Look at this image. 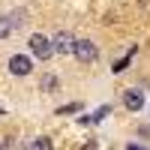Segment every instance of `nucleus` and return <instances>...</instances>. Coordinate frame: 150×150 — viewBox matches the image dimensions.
Segmentation results:
<instances>
[{
  "label": "nucleus",
  "instance_id": "4",
  "mask_svg": "<svg viewBox=\"0 0 150 150\" xmlns=\"http://www.w3.org/2000/svg\"><path fill=\"white\" fill-rule=\"evenodd\" d=\"M123 105H126L129 111H141L144 108V93L138 90V87H129V90L123 93Z\"/></svg>",
  "mask_w": 150,
  "mask_h": 150
},
{
  "label": "nucleus",
  "instance_id": "10",
  "mask_svg": "<svg viewBox=\"0 0 150 150\" xmlns=\"http://www.w3.org/2000/svg\"><path fill=\"white\" fill-rule=\"evenodd\" d=\"M126 66H129V57H123V60H117V63L111 66V69H114V72H123V69H126Z\"/></svg>",
  "mask_w": 150,
  "mask_h": 150
},
{
  "label": "nucleus",
  "instance_id": "11",
  "mask_svg": "<svg viewBox=\"0 0 150 150\" xmlns=\"http://www.w3.org/2000/svg\"><path fill=\"white\" fill-rule=\"evenodd\" d=\"M126 150H144V147H138V144H129V147H126Z\"/></svg>",
  "mask_w": 150,
  "mask_h": 150
},
{
  "label": "nucleus",
  "instance_id": "12",
  "mask_svg": "<svg viewBox=\"0 0 150 150\" xmlns=\"http://www.w3.org/2000/svg\"><path fill=\"white\" fill-rule=\"evenodd\" d=\"M0 150H3V144H0Z\"/></svg>",
  "mask_w": 150,
  "mask_h": 150
},
{
  "label": "nucleus",
  "instance_id": "1",
  "mask_svg": "<svg viewBox=\"0 0 150 150\" xmlns=\"http://www.w3.org/2000/svg\"><path fill=\"white\" fill-rule=\"evenodd\" d=\"M27 45H30L33 57H39V60H48V57L54 54V48H51V39H48V36H42V33H33L30 39H27Z\"/></svg>",
  "mask_w": 150,
  "mask_h": 150
},
{
  "label": "nucleus",
  "instance_id": "2",
  "mask_svg": "<svg viewBox=\"0 0 150 150\" xmlns=\"http://www.w3.org/2000/svg\"><path fill=\"white\" fill-rule=\"evenodd\" d=\"M72 54L78 57L81 63H93L99 51H96V45H93L90 39H75V42H72Z\"/></svg>",
  "mask_w": 150,
  "mask_h": 150
},
{
  "label": "nucleus",
  "instance_id": "5",
  "mask_svg": "<svg viewBox=\"0 0 150 150\" xmlns=\"http://www.w3.org/2000/svg\"><path fill=\"white\" fill-rule=\"evenodd\" d=\"M72 36L66 33V30H60V33H54V39H51V48H54V51L57 54H72Z\"/></svg>",
  "mask_w": 150,
  "mask_h": 150
},
{
  "label": "nucleus",
  "instance_id": "3",
  "mask_svg": "<svg viewBox=\"0 0 150 150\" xmlns=\"http://www.w3.org/2000/svg\"><path fill=\"white\" fill-rule=\"evenodd\" d=\"M6 66H9L12 75H30V72H33V60H30L27 54H12Z\"/></svg>",
  "mask_w": 150,
  "mask_h": 150
},
{
  "label": "nucleus",
  "instance_id": "7",
  "mask_svg": "<svg viewBox=\"0 0 150 150\" xmlns=\"http://www.w3.org/2000/svg\"><path fill=\"white\" fill-rule=\"evenodd\" d=\"M54 144H51V138L48 135H39V138H33V144H30V150H51Z\"/></svg>",
  "mask_w": 150,
  "mask_h": 150
},
{
  "label": "nucleus",
  "instance_id": "8",
  "mask_svg": "<svg viewBox=\"0 0 150 150\" xmlns=\"http://www.w3.org/2000/svg\"><path fill=\"white\" fill-rule=\"evenodd\" d=\"M12 27H15V24L9 21V15H0V39H6V36L12 33Z\"/></svg>",
  "mask_w": 150,
  "mask_h": 150
},
{
  "label": "nucleus",
  "instance_id": "6",
  "mask_svg": "<svg viewBox=\"0 0 150 150\" xmlns=\"http://www.w3.org/2000/svg\"><path fill=\"white\" fill-rule=\"evenodd\" d=\"M39 90L42 93H54V90H60V78L54 72H45L42 78H39Z\"/></svg>",
  "mask_w": 150,
  "mask_h": 150
},
{
  "label": "nucleus",
  "instance_id": "9",
  "mask_svg": "<svg viewBox=\"0 0 150 150\" xmlns=\"http://www.w3.org/2000/svg\"><path fill=\"white\" fill-rule=\"evenodd\" d=\"M78 108H81V102H69L63 108H57V114H72V111H78Z\"/></svg>",
  "mask_w": 150,
  "mask_h": 150
}]
</instances>
